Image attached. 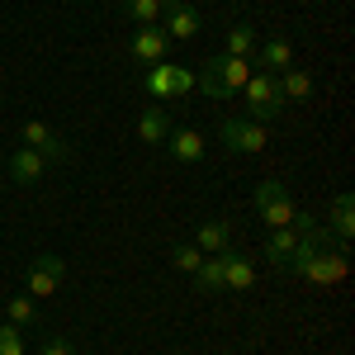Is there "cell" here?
I'll use <instances>...</instances> for the list:
<instances>
[{"label":"cell","mask_w":355,"mask_h":355,"mask_svg":"<svg viewBox=\"0 0 355 355\" xmlns=\"http://www.w3.org/2000/svg\"><path fill=\"white\" fill-rule=\"evenodd\" d=\"M242 95H246V119L251 123H270L275 114H284V95H279V85H275L270 71H251V81L242 85Z\"/></svg>","instance_id":"cell-1"},{"label":"cell","mask_w":355,"mask_h":355,"mask_svg":"<svg viewBox=\"0 0 355 355\" xmlns=\"http://www.w3.org/2000/svg\"><path fill=\"white\" fill-rule=\"evenodd\" d=\"M218 142L227 152H237V157H256V152H266V128L261 123H251V119H223L218 128Z\"/></svg>","instance_id":"cell-2"},{"label":"cell","mask_w":355,"mask_h":355,"mask_svg":"<svg viewBox=\"0 0 355 355\" xmlns=\"http://www.w3.org/2000/svg\"><path fill=\"white\" fill-rule=\"evenodd\" d=\"M256 214L270 223V227H289L299 209H294V199H289V190L279 180H261L256 185Z\"/></svg>","instance_id":"cell-3"},{"label":"cell","mask_w":355,"mask_h":355,"mask_svg":"<svg viewBox=\"0 0 355 355\" xmlns=\"http://www.w3.org/2000/svg\"><path fill=\"white\" fill-rule=\"evenodd\" d=\"M19 147H33L43 162H67V157H71L67 137H57L53 128L38 123V119H24V123H19Z\"/></svg>","instance_id":"cell-4"},{"label":"cell","mask_w":355,"mask_h":355,"mask_svg":"<svg viewBox=\"0 0 355 355\" xmlns=\"http://www.w3.org/2000/svg\"><path fill=\"white\" fill-rule=\"evenodd\" d=\"M166 38H175V43H185L199 33V10H194L190 0H162V24H157Z\"/></svg>","instance_id":"cell-5"},{"label":"cell","mask_w":355,"mask_h":355,"mask_svg":"<svg viewBox=\"0 0 355 355\" xmlns=\"http://www.w3.org/2000/svg\"><path fill=\"white\" fill-rule=\"evenodd\" d=\"M62 256H33V270H28V299H48L57 294V284H62Z\"/></svg>","instance_id":"cell-6"},{"label":"cell","mask_w":355,"mask_h":355,"mask_svg":"<svg viewBox=\"0 0 355 355\" xmlns=\"http://www.w3.org/2000/svg\"><path fill=\"white\" fill-rule=\"evenodd\" d=\"M166 48H171V38H166L157 24H142L133 38H128V53H133V62H147V67H152V62H166Z\"/></svg>","instance_id":"cell-7"},{"label":"cell","mask_w":355,"mask_h":355,"mask_svg":"<svg viewBox=\"0 0 355 355\" xmlns=\"http://www.w3.org/2000/svg\"><path fill=\"white\" fill-rule=\"evenodd\" d=\"M303 279H313V284H341L346 279V251H318L308 261Z\"/></svg>","instance_id":"cell-8"},{"label":"cell","mask_w":355,"mask_h":355,"mask_svg":"<svg viewBox=\"0 0 355 355\" xmlns=\"http://www.w3.org/2000/svg\"><path fill=\"white\" fill-rule=\"evenodd\" d=\"M209 62H214V71L223 76V85H227V95H237V90H242V85L251 81V67H256L251 57H227V53L209 57Z\"/></svg>","instance_id":"cell-9"},{"label":"cell","mask_w":355,"mask_h":355,"mask_svg":"<svg viewBox=\"0 0 355 355\" xmlns=\"http://www.w3.org/2000/svg\"><path fill=\"white\" fill-rule=\"evenodd\" d=\"M166 152H171L175 162L194 166L199 157H204V137L194 133V128H171V133H166Z\"/></svg>","instance_id":"cell-10"},{"label":"cell","mask_w":355,"mask_h":355,"mask_svg":"<svg viewBox=\"0 0 355 355\" xmlns=\"http://www.w3.org/2000/svg\"><path fill=\"white\" fill-rule=\"evenodd\" d=\"M251 279H256L251 261H246V256H237V251H223V289L246 294V289H251Z\"/></svg>","instance_id":"cell-11"},{"label":"cell","mask_w":355,"mask_h":355,"mask_svg":"<svg viewBox=\"0 0 355 355\" xmlns=\"http://www.w3.org/2000/svg\"><path fill=\"white\" fill-rule=\"evenodd\" d=\"M331 237L351 251V237H355V199L346 190L336 194V204H331Z\"/></svg>","instance_id":"cell-12"},{"label":"cell","mask_w":355,"mask_h":355,"mask_svg":"<svg viewBox=\"0 0 355 355\" xmlns=\"http://www.w3.org/2000/svg\"><path fill=\"white\" fill-rule=\"evenodd\" d=\"M43 171H48V162H43L33 147H19V152L10 157V175H15L19 185H38V180H43Z\"/></svg>","instance_id":"cell-13"},{"label":"cell","mask_w":355,"mask_h":355,"mask_svg":"<svg viewBox=\"0 0 355 355\" xmlns=\"http://www.w3.org/2000/svg\"><path fill=\"white\" fill-rule=\"evenodd\" d=\"M299 237H303V232H294V227H270V237H266V256H270L275 270H284V266H289V256H294Z\"/></svg>","instance_id":"cell-14"},{"label":"cell","mask_w":355,"mask_h":355,"mask_svg":"<svg viewBox=\"0 0 355 355\" xmlns=\"http://www.w3.org/2000/svg\"><path fill=\"white\" fill-rule=\"evenodd\" d=\"M227 242H232V232H227V223H223V218L199 223V232H194V246H199L204 256H218V251H227Z\"/></svg>","instance_id":"cell-15"},{"label":"cell","mask_w":355,"mask_h":355,"mask_svg":"<svg viewBox=\"0 0 355 355\" xmlns=\"http://www.w3.org/2000/svg\"><path fill=\"white\" fill-rule=\"evenodd\" d=\"M275 85H279V95H284V100H308V95H313V76L299 71V67L275 71Z\"/></svg>","instance_id":"cell-16"},{"label":"cell","mask_w":355,"mask_h":355,"mask_svg":"<svg viewBox=\"0 0 355 355\" xmlns=\"http://www.w3.org/2000/svg\"><path fill=\"white\" fill-rule=\"evenodd\" d=\"M256 67H266L270 76H275V71H284V67H294V48H289V38H266Z\"/></svg>","instance_id":"cell-17"},{"label":"cell","mask_w":355,"mask_h":355,"mask_svg":"<svg viewBox=\"0 0 355 355\" xmlns=\"http://www.w3.org/2000/svg\"><path fill=\"white\" fill-rule=\"evenodd\" d=\"M194 289H199V294H218V289H223V251L199 261V270H194Z\"/></svg>","instance_id":"cell-18"},{"label":"cell","mask_w":355,"mask_h":355,"mask_svg":"<svg viewBox=\"0 0 355 355\" xmlns=\"http://www.w3.org/2000/svg\"><path fill=\"white\" fill-rule=\"evenodd\" d=\"M166 133H171V119H166V110H142V119H137V137L142 142H166Z\"/></svg>","instance_id":"cell-19"},{"label":"cell","mask_w":355,"mask_h":355,"mask_svg":"<svg viewBox=\"0 0 355 355\" xmlns=\"http://www.w3.org/2000/svg\"><path fill=\"white\" fill-rule=\"evenodd\" d=\"M142 90L152 95V100H171L175 90H171V62H152V71L142 76Z\"/></svg>","instance_id":"cell-20"},{"label":"cell","mask_w":355,"mask_h":355,"mask_svg":"<svg viewBox=\"0 0 355 355\" xmlns=\"http://www.w3.org/2000/svg\"><path fill=\"white\" fill-rule=\"evenodd\" d=\"M194 90H199V95H209V100H232V95H227V85H223V76L214 71V62H204V67L194 71Z\"/></svg>","instance_id":"cell-21"},{"label":"cell","mask_w":355,"mask_h":355,"mask_svg":"<svg viewBox=\"0 0 355 355\" xmlns=\"http://www.w3.org/2000/svg\"><path fill=\"white\" fill-rule=\"evenodd\" d=\"M5 313H10L15 327H38V303L28 299V294H15V299L5 303Z\"/></svg>","instance_id":"cell-22"},{"label":"cell","mask_w":355,"mask_h":355,"mask_svg":"<svg viewBox=\"0 0 355 355\" xmlns=\"http://www.w3.org/2000/svg\"><path fill=\"white\" fill-rule=\"evenodd\" d=\"M119 5H123V15H128L137 28H142V24H157V19H162V0H119Z\"/></svg>","instance_id":"cell-23"},{"label":"cell","mask_w":355,"mask_h":355,"mask_svg":"<svg viewBox=\"0 0 355 355\" xmlns=\"http://www.w3.org/2000/svg\"><path fill=\"white\" fill-rule=\"evenodd\" d=\"M251 48H256V28L251 24L227 28V57H251Z\"/></svg>","instance_id":"cell-24"},{"label":"cell","mask_w":355,"mask_h":355,"mask_svg":"<svg viewBox=\"0 0 355 355\" xmlns=\"http://www.w3.org/2000/svg\"><path fill=\"white\" fill-rule=\"evenodd\" d=\"M0 355H24V327L0 322Z\"/></svg>","instance_id":"cell-25"},{"label":"cell","mask_w":355,"mask_h":355,"mask_svg":"<svg viewBox=\"0 0 355 355\" xmlns=\"http://www.w3.org/2000/svg\"><path fill=\"white\" fill-rule=\"evenodd\" d=\"M171 261H175V270L194 275V270H199V261H204V251H199V246H175V256H171Z\"/></svg>","instance_id":"cell-26"},{"label":"cell","mask_w":355,"mask_h":355,"mask_svg":"<svg viewBox=\"0 0 355 355\" xmlns=\"http://www.w3.org/2000/svg\"><path fill=\"white\" fill-rule=\"evenodd\" d=\"M171 90H175V95L194 90V71H190V67H171Z\"/></svg>","instance_id":"cell-27"},{"label":"cell","mask_w":355,"mask_h":355,"mask_svg":"<svg viewBox=\"0 0 355 355\" xmlns=\"http://www.w3.org/2000/svg\"><path fill=\"white\" fill-rule=\"evenodd\" d=\"M43 355H76V351H71L62 336H48V341H43Z\"/></svg>","instance_id":"cell-28"}]
</instances>
